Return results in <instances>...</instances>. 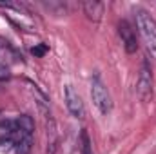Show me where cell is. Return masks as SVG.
<instances>
[{"label":"cell","instance_id":"obj_7","mask_svg":"<svg viewBox=\"0 0 156 154\" xmlns=\"http://www.w3.org/2000/svg\"><path fill=\"white\" fill-rule=\"evenodd\" d=\"M82 9H83V13L87 15L89 20L100 22L102 16H104V11H105V4H102L98 0H85V2H82Z\"/></svg>","mask_w":156,"mask_h":154},{"label":"cell","instance_id":"obj_6","mask_svg":"<svg viewBox=\"0 0 156 154\" xmlns=\"http://www.w3.org/2000/svg\"><path fill=\"white\" fill-rule=\"evenodd\" d=\"M118 33H120V38H122V44H123L125 51L129 54L136 53V49H138V38H136V33H134L133 26L127 20H122L118 24Z\"/></svg>","mask_w":156,"mask_h":154},{"label":"cell","instance_id":"obj_3","mask_svg":"<svg viewBox=\"0 0 156 154\" xmlns=\"http://www.w3.org/2000/svg\"><path fill=\"white\" fill-rule=\"evenodd\" d=\"M91 98H93L94 107L100 111V114L104 116L111 114V111H113V98H111L109 89L105 87V83L102 82V78L98 75H94L93 80H91Z\"/></svg>","mask_w":156,"mask_h":154},{"label":"cell","instance_id":"obj_1","mask_svg":"<svg viewBox=\"0 0 156 154\" xmlns=\"http://www.w3.org/2000/svg\"><path fill=\"white\" fill-rule=\"evenodd\" d=\"M35 121L27 114L0 123V151L7 154H29L33 147Z\"/></svg>","mask_w":156,"mask_h":154},{"label":"cell","instance_id":"obj_8","mask_svg":"<svg viewBox=\"0 0 156 154\" xmlns=\"http://www.w3.org/2000/svg\"><path fill=\"white\" fill-rule=\"evenodd\" d=\"M82 154H93V145L85 131H82Z\"/></svg>","mask_w":156,"mask_h":154},{"label":"cell","instance_id":"obj_9","mask_svg":"<svg viewBox=\"0 0 156 154\" xmlns=\"http://www.w3.org/2000/svg\"><path fill=\"white\" fill-rule=\"evenodd\" d=\"M31 53H33L35 56H44V54L47 53V45H45V44H40V45H37V47L31 49Z\"/></svg>","mask_w":156,"mask_h":154},{"label":"cell","instance_id":"obj_2","mask_svg":"<svg viewBox=\"0 0 156 154\" xmlns=\"http://www.w3.org/2000/svg\"><path fill=\"white\" fill-rule=\"evenodd\" d=\"M134 18H136V27H138L142 38L147 44V49L156 58V20L145 9H136Z\"/></svg>","mask_w":156,"mask_h":154},{"label":"cell","instance_id":"obj_5","mask_svg":"<svg viewBox=\"0 0 156 154\" xmlns=\"http://www.w3.org/2000/svg\"><path fill=\"white\" fill-rule=\"evenodd\" d=\"M64 100H66V107H67V111L75 116V118L82 120V118L85 116L83 102H82L80 94L75 91L73 85H66V87H64Z\"/></svg>","mask_w":156,"mask_h":154},{"label":"cell","instance_id":"obj_4","mask_svg":"<svg viewBox=\"0 0 156 154\" xmlns=\"http://www.w3.org/2000/svg\"><path fill=\"white\" fill-rule=\"evenodd\" d=\"M136 96L142 102H149L151 96H153V73H151V67H149L147 60H144L138 80H136Z\"/></svg>","mask_w":156,"mask_h":154}]
</instances>
